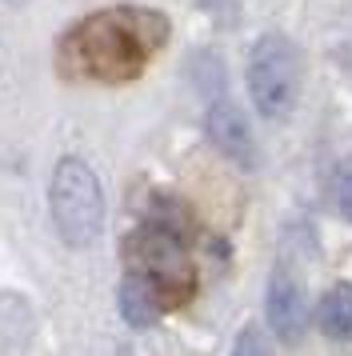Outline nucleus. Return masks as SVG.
<instances>
[{"label":"nucleus","instance_id":"1","mask_svg":"<svg viewBox=\"0 0 352 356\" xmlns=\"http://www.w3.org/2000/svg\"><path fill=\"white\" fill-rule=\"evenodd\" d=\"M173 24L157 8L116 4L68 24L56 40V72L64 81L128 84L168 44Z\"/></svg>","mask_w":352,"mask_h":356},{"label":"nucleus","instance_id":"2","mask_svg":"<svg viewBox=\"0 0 352 356\" xmlns=\"http://www.w3.org/2000/svg\"><path fill=\"white\" fill-rule=\"evenodd\" d=\"M48 212L52 228L68 248H93L104 228V188L88 161L64 156L48 180Z\"/></svg>","mask_w":352,"mask_h":356},{"label":"nucleus","instance_id":"3","mask_svg":"<svg viewBox=\"0 0 352 356\" xmlns=\"http://www.w3.org/2000/svg\"><path fill=\"white\" fill-rule=\"evenodd\" d=\"M125 260H128V273H141L157 284L164 308L184 305L196 292V268H192V260H189L184 236L176 228L160 225V220H144L141 228L128 232Z\"/></svg>","mask_w":352,"mask_h":356},{"label":"nucleus","instance_id":"4","mask_svg":"<svg viewBox=\"0 0 352 356\" xmlns=\"http://www.w3.org/2000/svg\"><path fill=\"white\" fill-rule=\"evenodd\" d=\"M244 81H248V97H253L256 113L264 116V120L292 116L296 100H301V81H304L301 49L285 33H264L248 49Z\"/></svg>","mask_w":352,"mask_h":356},{"label":"nucleus","instance_id":"5","mask_svg":"<svg viewBox=\"0 0 352 356\" xmlns=\"http://www.w3.org/2000/svg\"><path fill=\"white\" fill-rule=\"evenodd\" d=\"M264 316H269V328L276 332V340H285V344H301L308 332V296H304L301 276L288 264H276L269 276Z\"/></svg>","mask_w":352,"mask_h":356},{"label":"nucleus","instance_id":"6","mask_svg":"<svg viewBox=\"0 0 352 356\" xmlns=\"http://www.w3.org/2000/svg\"><path fill=\"white\" fill-rule=\"evenodd\" d=\"M205 132H208L212 148L221 152L224 161H232L237 168H244V172L256 168V136H253V129H248V116L240 113V104L216 97L205 113Z\"/></svg>","mask_w":352,"mask_h":356},{"label":"nucleus","instance_id":"7","mask_svg":"<svg viewBox=\"0 0 352 356\" xmlns=\"http://www.w3.org/2000/svg\"><path fill=\"white\" fill-rule=\"evenodd\" d=\"M116 308H120V321L128 328H152L164 312V300H160L157 284L141 273H125V280L116 284Z\"/></svg>","mask_w":352,"mask_h":356},{"label":"nucleus","instance_id":"8","mask_svg":"<svg viewBox=\"0 0 352 356\" xmlns=\"http://www.w3.org/2000/svg\"><path fill=\"white\" fill-rule=\"evenodd\" d=\"M320 332L333 340H352V280H340L320 296L317 308Z\"/></svg>","mask_w":352,"mask_h":356},{"label":"nucleus","instance_id":"9","mask_svg":"<svg viewBox=\"0 0 352 356\" xmlns=\"http://www.w3.org/2000/svg\"><path fill=\"white\" fill-rule=\"evenodd\" d=\"M189 76L196 81V92L208 100H216L224 97V68H221V56L216 52H192V60H189Z\"/></svg>","mask_w":352,"mask_h":356},{"label":"nucleus","instance_id":"10","mask_svg":"<svg viewBox=\"0 0 352 356\" xmlns=\"http://www.w3.org/2000/svg\"><path fill=\"white\" fill-rule=\"evenodd\" d=\"M333 209L344 225H352V161H344L333 177Z\"/></svg>","mask_w":352,"mask_h":356},{"label":"nucleus","instance_id":"11","mask_svg":"<svg viewBox=\"0 0 352 356\" xmlns=\"http://www.w3.org/2000/svg\"><path fill=\"white\" fill-rule=\"evenodd\" d=\"M232 356H272L269 337L260 332V324H244L232 340Z\"/></svg>","mask_w":352,"mask_h":356},{"label":"nucleus","instance_id":"12","mask_svg":"<svg viewBox=\"0 0 352 356\" xmlns=\"http://www.w3.org/2000/svg\"><path fill=\"white\" fill-rule=\"evenodd\" d=\"M196 4H200L216 24H232V20H237V0H196Z\"/></svg>","mask_w":352,"mask_h":356},{"label":"nucleus","instance_id":"13","mask_svg":"<svg viewBox=\"0 0 352 356\" xmlns=\"http://www.w3.org/2000/svg\"><path fill=\"white\" fill-rule=\"evenodd\" d=\"M4 4H13V8H20V4H29V0H4Z\"/></svg>","mask_w":352,"mask_h":356}]
</instances>
